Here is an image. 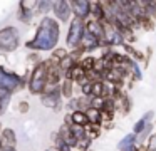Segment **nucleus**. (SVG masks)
Listing matches in <instances>:
<instances>
[{
    "label": "nucleus",
    "mask_w": 156,
    "mask_h": 151,
    "mask_svg": "<svg viewBox=\"0 0 156 151\" xmlns=\"http://www.w3.org/2000/svg\"><path fill=\"white\" fill-rule=\"evenodd\" d=\"M61 39V23L54 17H42L35 34L30 40L24 44V47L30 52H52L59 47Z\"/></svg>",
    "instance_id": "nucleus-1"
},
{
    "label": "nucleus",
    "mask_w": 156,
    "mask_h": 151,
    "mask_svg": "<svg viewBox=\"0 0 156 151\" xmlns=\"http://www.w3.org/2000/svg\"><path fill=\"white\" fill-rule=\"evenodd\" d=\"M29 77H30V70H27L24 76H20L14 70L5 69L0 64V91H5V92L14 96L17 91H22L29 86Z\"/></svg>",
    "instance_id": "nucleus-2"
},
{
    "label": "nucleus",
    "mask_w": 156,
    "mask_h": 151,
    "mask_svg": "<svg viewBox=\"0 0 156 151\" xmlns=\"http://www.w3.org/2000/svg\"><path fill=\"white\" fill-rule=\"evenodd\" d=\"M49 87V79H47V64H45V59L42 62H39L37 66H34L30 69V77H29V92L32 96H39L47 91Z\"/></svg>",
    "instance_id": "nucleus-3"
},
{
    "label": "nucleus",
    "mask_w": 156,
    "mask_h": 151,
    "mask_svg": "<svg viewBox=\"0 0 156 151\" xmlns=\"http://www.w3.org/2000/svg\"><path fill=\"white\" fill-rule=\"evenodd\" d=\"M20 30L15 25H5L0 29V54H12L20 47Z\"/></svg>",
    "instance_id": "nucleus-4"
},
{
    "label": "nucleus",
    "mask_w": 156,
    "mask_h": 151,
    "mask_svg": "<svg viewBox=\"0 0 156 151\" xmlns=\"http://www.w3.org/2000/svg\"><path fill=\"white\" fill-rule=\"evenodd\" d=\"M86 22L81 19L72 17V20L69 22V29H67V35H66V47L69 50H74L81 45L82 37L86 34Z\"/></svg>",
    "instance_id": "nucleus-5"
},
{
    "label": "nucleus",
    "mask_w": 156,
    "mask_h": 151,
    "mask_svg": "<svg viewBox=\"0 0 156 151\" xmlns=\"http://www.w3.org/2000/svg\"><path fill=\"white\" fill-rule=\"evenodd\" d=\"M37 0H22L17 3V20L24 25H29L37 15Z\"/></svg>",
    "instance_id": "nucleus-6"
},
{
    "label": "nucleus",
    "mask_w": 156,
    "mask_h": 151,
    "mask_svg": "<svg viewBox=\"0 0 156 151\" xmlns=\"http://www.w3.org/2000/svg\"><path fill=\"white\" fill-rule=\"evenodd\" d=\"M62 92H61V86L59 87H52L47 89L44 94L41 96V104L52 111H61L62 109Z\"/></svg>",
    "instance_id": "nucleus-7"
},
{
    "label": "nucleus",
    "mask_w": 156,
    "mask_h": 151,
    "mask_svg": "<svg viewBox=\"0 0 156 151\" xmlns=\"http://www.w3.org/2000/svg\"><path fill=\"white\" fill-rule=\"evenodd\" d=\"M52 13L54 19L59 23H67L71 22V15H72V7L69 0H54V7H52ZM74 17V15H72Z\"/></svg>",
    "instance_id": "nucleus-8"
},
{
    "label": "nucleus",
    "mask_w": 156,
    "mask_h": 151,
    "mask_svg": "<svg viewBox=\"0 0 156 151\" xmlns=\"http://www.w3.org/2000/svg\"><path fill=\"white\" fill-rule=\"evenodd\" d=\"M72 7V15L76 19H81L87 22L91 19V2L89 0H71Z\"/></svg>",
    "instance_id": "nucleus-9"
},
{
    "label": "nucleus",
    "mask_w": 156,
    "mask_h": 151,
    "mask_svg": "<svg viewBox=\"0 0 156 151\" xmlns=\"http://www.w3.org/2000/svg\"><path fill=\"white\" fill-rule=\"evenodd\" d=\"M101 44H102L101 39L94 37L92 34H89L87 30H86L84 37H82V42L79 47L84 50V54H91V52H94V50H101Z\"/></svg>",
    "instance_id": "nucleus-10"
},
{
    "label": "nucleus",
    "mask_w": 156,
    "mask_h": 151,
    "mask_svg": "<svg viewBox=\"0 0 156 151\" xmlns=\"http://www.w3.org/2000/svg\"><path fill=\"white\" fill-rule=\"evenodd\" d=\"M153 117H154V111H146V113L141 116V119H138V123H134V126H133V133H134L136 136H139V134H141L143 131L153 123Z\"/></svg>",
    "instance_id": "nucleus-11"
},
{
    "label": "nucleus",
    "mask_w": 156,
    "mask_h": 151,
    "mask_svg": "<svg viewBox=\"0 0 156 151\" xmlns=\"http://www.w3.org/2000/svg\"><path fill=\"white\" fill-rule=\"evenodd\" d=\"M0 141H2V148H17V134L12 128H4L0 134Z\"/></svg>",
    "instance_id": "nucleus-12"
},
{
    "label": "nucleus",
    "mask_w": 156,
    "mask_h": 151,
    "mask_svg": "<svg viewBox=\"0 0 156 151\" xmlns=\"http://www.w3.org/2000/svg\"><path fill=\"white\" fill-rule=\"evenodd\" d=\"M86 29H87V32L92 34L94 37L104 40V22H98V20L89 19L87 22H86Z\"/></svg>",
    "instance_id": "nucleus-13"
},
{
    "label": "nucleus",
    "mask_w": 156,
    "mask_h": 151,
    "mask_svg": "<svg viewBox=\"0 0 156 151\" xmlns=\"http://www.w3.org/2000/svg\"><path fill=\"white\" fill-rule=\"evenodd\" d=\"M91 19L98 20V22H104L106 12H104V7H102L101 0H94V2H91Z\"/></svg>",
    "instance_id": "nucleus-14"
},
{
    "label": "nucleus",
    "mask_w": 156,
    "mask_h": 151,
    "mask_svg": "<svg viewBox=\"0 0 156 151\" xmlns=\"http://www.w3.org/2000/svg\"><path fill=\"white\" fill-rule=\"evenodd\" d=\"M74 87H76V84L72 82L71 79H64V81H62L61 92H62V97H64L66 101H69V99L74 97Z\"/></svg>",
    "instance_id": "nucleus-15"
},
{
    "label": "nucleus",
    "mask_w": 156,
    "mask_h": 151,
    "mask_svg": "<svg viewBox=\"0 0 156 151\" xmlns=\"http://www.w3.org/2000/svg\"><path fill=\"white\" fill-rule=\"evenodd\" d=\"M52 7H54V2L51 0H37V15L47 17L49 12H52Z\"/></svg>",
    "instance_id": "nucleus-16"
},
{
    "label": "nucleus",
    "mask_w": 156,
    "mask_h": 151,
    "mask_svg": "<svg viewBox=\"0 0 156 151\" xmlns=\"http://www.w3.org/2000/svg\"><path fill=\"white\" fill-rule=\"evenodd\" d=\"M86 116H87V121L89 124H102V113L99 109H94V107H89L86 111Z\"/></svg>",
    "instance_id": "nucleus-17"
},
{
    "label": "nucleus",
    "mask_w": 156,
    "mask_h": 151,
    "mask_svg": "<svg viewBox=\"0 0 156 151\" xmlns=\"http://www.w3.org/2000/svg\"><path fill=\"white\" fill-rule=\"evenodd\" d=\"M71 117H72V124H74V126H82V128H86V126L89 124L87 116H86L84 111H74V113H71Z\"/></svg>",
    "instance_id": "nucleus-18"
},
{
    "label": "nucleus",
    "mask_w": 156,
    "mask_h": 151,
    "mask_svg": "<svg viewBox=\"0 0 156 151\" xmlns=\"http://www.w3.org/2000/svg\"><path fill=\"white\" fill-rule=\"evenodd\" d=\"M52 141H54V149H55V151H74L67 143H66L64 139H62L61 136H59L57 131H55V133L52 134Z\"/></svg>",
    "instance_id": "nucleus-19"
},
{
    "label": "nucleus",
    "mask_w": 156,
    "mask_h": 151,
    "mask_svg": "<svg viewBox=\"0 0 156 151\" xmlns=\"http://www.w3.org/2000/svg\"><path fill=\"white\" fill-rule=\"evenodd\" d=\"M76 64H77V60H76L74 57L71 56V54H69L67 57H64V59H62L61 62H59V67H61V70L64 72V76H66V74H67L69 70H71L72 67L76 66Z\"/></svg>",
    "instance_id": "nucleus-20"
},
{
    "label": "nucleus",
    "mask_w": 156,
    "mask_h": 151,
    "mask_svg": "<svg viewBox=\"0 0 156 151\" xmlns=\"http://www.w3.org/2000/svg\"><path fill=\"white\" fill-rule=\"evenodd\" d=\"M133 144H138V143H136V134L134 133H129V134H126V136L118 143V149L122 151V149H126V148L133 146Z\"/></svg>",
    "instance_id": "nucleus-21"
},
{
    "label": "nucleus",
    "mask_w": 156,
    "mask_h": 151,
    "mask_svg": "<svg viewBox=\"0 0 156 151\" xmlns=\"http://www.w3.org/2000/svg\"><path fill=\"white\" fill-rule=\"evenodd\" d=\"M96 60H98V57H94L92 54H86L84 57L81 59V66H82V69L87 72V70H92L94 69V66H96Z\"/></svg>",
    "instance_id": "nucleus-22"
},
{
    "label": "nucleus",
    "mask_w": 156,
    "mask_h": 151,
    "mask_svg": "<svg viewBox=\"0 0 156 151\" xmlns=\"http://www.w3.org/2000/svg\"><path fill=\"white\" fill-rule=\"evenodd\" d=\"M86 133H87V138H89V139L94 141L96 138L101 136L102 126H99V124H87V126H86Z\"/></svg>",
    "instance_id": "nucleus-23"
},
{
    "label": "nucleus",
    "mask_w": 156,
    "mask_h": 151,
    "mask_svg": "<svg viewBox=\"0 0 156 151\" xmlns=\"http://www.w3.org/2000/svg\"><path fill=\"white\" fill-rule=\"evenodd\" d=\"M69 56V49L67 47H57L55 50H52L51 52V59H54L55 62H61L64 57Z\"/></svg>",
    "instance_id": "nucleus-24"
},
{
    "label": "nucleus",
    "mask_w": 156,
    "mask_h": 151,
    "mask_svg": "<svg viewBox=\"0 0 156 151\" xmlns=\"http://www.w3.org/2000/svg\"><path fill=\"white\" fill-rule=\"evenodd\" d=\"M91 144H92V139H89V138L86 136L84 139H81L77 143V148H76V149L77 151H91Z\"/></svg>",
    "instance_id": "nucleus-25"
},
{
    "label": "nucleus",
    "mask_w": 156,
    "mask_h": 151,
    "mask_svg": "<svg viewBox=\"0 0 156 151\" xmlns=\"http://www.w3.org/2000/svg\"><path fill=\"white\" fill-rule=\"evenodd\" d=\"M104 104H106V97H91V107H94V109L102 111Z\"/></svg>",
    "instance_id": "nucleus-26"
},
{
    "label": "nucleus",
    "mask_w": 156,
    "mask_h": 151,
    "mask_svg": "<svg viewBox=\"0 0 156 151\" xmlns=\"http://www.w3.org/2000/svg\"><path fill=\"white\" fill-rule=\"evenodd\" d=\"M44 59H41V56H39V52H29L27 54V62L30 64L32 67L34 66H37L39 62H42Z\"/></svg>",
    "instance_id": "nucleus-27"
},
{
    "label": "nucleus",
    "mask_w": 156,
    "mask_h": 151,
    "mask_svg": "<svg viewBox=\"0 0 156 151\" xmlns=\"http://www.w3.org/2000/svg\"><path fill=\"white\" fill-rule=\"evenodd\" d=\"M66 107H67L69 113H74V111H79V102H77V97H72L66 102Z\"/></svg>",
    "instance_id": "nucleus-28"
},
{
    "label": "nucleus",
    "mask_w": 156,
    "mask_h": 151,
    "mask_svg": "<svg viewBox=\"0 0 156 151\" xmlns=\"http://www.w3.org/2000/svg\"><path fill=\"white\" fill-rule=\"evenodd\" d=\"M146 146H148V151H156V133H153L151 136L148 138Z\"/></svg>",
    "instance_id": "nucleus-29"
},
{
    "label": "nucleus",
    "mask_w": 156,
    "mask_h": 151,
    "mask_svg": "<svg viewBox=\"0 0 156 151\" xmlns=\"http://www.w3.org/2000/svg\"><path fill=\"white\" fill-rule=\"evenodd\" d=\"M17 109H19V113H20V114H27L29 111H30V104H29L27 101H20Z\"/></svg>",
    "instance_id": "nucleus-30"
},
{
    "label": "nucleus",
    "mask_w": 156,
    "mask_h": 151,
    "mask_svg": "<svg viewBox=\"0 0 156 151\" xmlns=\"http://www.w3.org/2000/svg\"><path fill=\"white\" fill-rule=\"evenodd\" d=\"M122 151H138V144H133V146L126 148V149H122Z\"/></svg>",
    "instance_id": "nucleus-31"
},
{
    "label": "nucleus",
    "mask_w": 156,
    "mask_h": 151,
    "mask_svg": "<svg viewBox=\"0 0 156 151\" xmlns=\"http://www.w3.org/2000/svg\"><path fill=\"white\" fill-rule=\"evenodd\" d=\"M0 151H17V148H2Z\"/></svg>",
    "instance_id": "nucleus-32"
},
{
    "label": "nucleus",
    "mask_w": 156,
    "mask_h": 151,
    "mask_svg": "<svg viewBox=\"0 0 156 151\" xmlns=\"http://www.w3.org/2000/svg\"><path fill=\"white\" fill-rule=\"evenodd\" d=\"M2 131H4V126H2V123H0V134H2Z\"/></svg>",
    "instance_id": "nucleus-33"
},
{
    "label": "nucleus",
    "mask_w": 156,
    "mask_h": 151,
    "mask_svg": "<svg viewBox=\"0 0 156 151\" xmlns=\"http://www.w3.org/2000/svg\"><path fill=\"white\" fill-rule=\"evenodd\" d=\"M45 151H55V149H54V148H49V149H45Z\"/></svg>",
    "instance_id": "nucleus-34"
},
{
    "label": "nucleus",
    "mask_w": 156,
    "mask_h": 151,
    "mask_svg": "<svg viewBox=\"0 0 156 151\" xmlns=\"http://www.w3.org/2000/svg\"><path fill=\"white\" fill-rule=\"evenodd\" d=\"M0 149H2V141H0Z\"/></svg>",
    "instance_id": "nucleus-35"
}]
</instances>
